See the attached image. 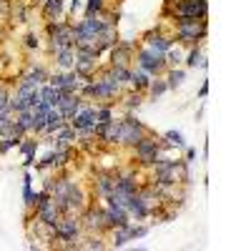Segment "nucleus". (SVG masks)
<instances>
[{
	"label": "nucleus",
	"instance_id": "nucleus-1",
	"mask_svg": "<svg viewBox=\"0 0 251 251\" xmlns=\"http://www.w3.org/2000/svg\"><path fill=\"white\" fill-rule=\"evenodd\" d=\"M174 23V40L181 46H199L201 40L208 35V23L206 20H194V18H176Z\"/></svg>",
	"mask_w": 251,
	"mask_h": 251
},
{
	"label": "nucleus",
	"instance_id": "nucleus-2",
	"mask_svg": "<svg viewBox=\"0 0 251 251\" xmlns=\"http://www.w3.org/2000/svg\"><path fill=\"white\" fill-rule=\"evenodd\" d=\"M46 33H48V50L50 53L75 48L73 46V23L71 20H48Z\"/></svg>",
	"mask_w": 251,
	"mask_h": 251
},
{
	"label": "nucleus",
	"instance_id": "nucleus-3",
	"mask_svg": "<svg viewBox=\"0 0 251 251\" xmlns=\"http://www.w3.org/2000/svg\"><path fill=\"white\" fill-rule=\"evenodd\" d=\"M83 234V221L75 214H63L60 221L55 224V241H63L58 246L66 249H78V239Z\"/></svg>",
	"mask_w": 251,
	"mask_h": 251
},
{
	"label": "nucleus",
	"instance_id": "nucleus-4",
	"mask_svg": "<svg viewBox=\"0 0 251 251\" xmlns=\"http://www.w3.org/2000/svg\"><path fill=\"white\" fill-rule=\"evenodd\" d=\"M163 141L161 138H156L153 133H146L136 146H133V156H136V161L141 163V166H153V161L161 156V151H163Z\"/></svg>",
	"mask_w": 251,
	"mask_h": 251
},
{
	"label": "nucleus",
	"instance_id": "nucleus-5",
	"mask_svg": "<svg viewBox=\"0 0 251 251\" xmlns=\"http://www.w3.org/2000/svg\"><path fill=\"white\" fill-rule=\"evenodd\" d=\"M146 133H151L146 126L133 116L128 113L126 118H121V133H118V146H128V149H133V146L146 136Z\"/></svg>",
	"mask_w": 251,
	"mask_h": 251
},
{
	"label": "nucleus",
	"instance_id": "nucleus-6",
	"mask_svg": "<svg viewBox=\"0 0 251 251\" xmlns=\"http://www.w3.org/2000/svg\"><path fill=\"white\" fill-rule=\"evenodd\" d=\"M169 18H194V20H206L208 18V0H176L174 8L169 10Z\"/></svg>",
	"mask_w": 251,
	"mask_h": 251
},
{
	"label": "nucleus",
	"instance_id": "nucleus-7",
	"mask_svg": "<svg viewBox=\"0 0 251 251\" xmlns=\"http://www.w3.org/2000/svg\"><path fill=\"white\" fill-rule=\"evenodd\" d=\"M133 63H136L141 71H146L149 75H153V78H156V75H163L166 68H169V66H166V58H163V55L151 53L146 46H141V48L133 50Z\"/></svg>",
	"mask_w": 251,
	"mask_h": 251
},
{
	"label": "nucleus",
	"instance_id": "nucleus-8",
	"mask_svg": "<svg viewBox=\"0 0 251 251\" xmlns=\"http://www.w3.org/2000/svg\"><path fill=\"white\" fill-rule=\"evenodd\" d=\"M174 35H166V33H161L158 28L156 30H149L143 35V46L149 48L151 53H156V55H166L171 48H174Z\"/></svg>",
	"mask_w": 251,
	"mask_h": 251
},
{
	"label": "nucleus",
	"instance_id": "nucleus-9",
	"mask_svg": "<svg viewBox=\"0 0 251 251\" xmlns=\"http://www.w3.org/2000/svg\"><path fill=\"white\" fill-rule=\"evenodd\" d=\"M86 208H88V199H86V194H83V188L75 183L71 191H68V196L60 201V211H63V214H75V216H80Z\"/></svg>",
	"mask_w": 251,
	"mask_h": 251
},
{
	"label": "nucleus",
	"instance_id": "nucleus-10",
	"mask_svg": "<svg viewBox=\"0 0 251 251\" xmlns=\"http://www.w3.org/2000/svg\"><path fill=\"white\" fill-rule=\"evenodd\" d=\"M111 55H108V66H126L131 68L133 66V50L136 46L133 43H126V40H118L113 48H108Z\"/></svg>",
	"mask_w": 251,
	"mask_h": 251
},
{
	"label": "nucleus",
	"instance_id": "nucleus-11",
	"mask_svg": "<svg viewBox=\"0 0 251 251\" xmlns=\"http://www.w3.org/2000/svg\"><path fill=\"white\" fill-rule=\"evenodd\" d=\"M75 131H80V128H96V100H83V106H80V111L68 121Z\"/></svg>",
	"mask_w": 251,
	"mask_h": 251
},
{
	"label": "nucleus",
	"instance_id": "nucleus-12",
	"mask_svg": "<svg viewBox=\"0 0 251 251\" xmlns=\"http://www.w3.org/2000/svg\"><path fill=\"white\" fill-rule=\"evenodd\" d=\"M131 224V216L123 206H103V228L111 231V228H118V226H126Z\"/></svg>",
	"mask_w": 251,
	"mask_h": 251
},
{
	"label": "nucleus",
	"instance_id": "nucleus-13",
	"mask_svg": "<svg viewBox=\"0 0 251 251\" xmlns=\"http://www.w3.org/2000/svg\"><path fill=\"white\" fill-rule=\"evenodd\" d=\"M118 133H121V121L118 118H111L108 123L96 126V138L106 146H118Z\"/></svg>",
	"mask_w": 251,
	"mask_h": 251
},
{
	"label": "nucleus",
	"instance_id": "nucleus-14",
	"mask_svg": "<svg viewBox=\"0 0 251 251\" xmlns=\"http://www.w3.org/2000/svg\"><path fill=\"white\" fill-rule=\"evenodd\" d=\"M80 221L86 234H106V228H103V208H86L80 214Z\"/></svg>",
	"mask_w": 251,
	"mask_h": 251
},
{
	"label": "nucleus",
	"instance_id": "nucleus-15",
	"mask_svg": "<svg viewBox=\"0 0 251 251\" xmlns=\"http://www.w3.org/2000/svg\"><path fill=\"white\" fill-rule=\"evenodd\" d=\"M126 211H128V216H131V219H136V221H146V219H149V216L153 214V208L149 206V201H146L141 194H133V196H128Z\"/></svg>",
	"mask_w": 251,
	"mask_h": 251
},
{
	"label": "nucleus",
	"instance_id": "nucleus-16",
	"mask_svg": "<svg viewBox=\"0 0 251 251\" xmlns=\"http://www.w3.org/2000/svg\"><path fill=\"white\" fill-rule=\"evenodd\" d=\"M80 106H83V98H80L78 93H63L55 108L63 113V118H66V121H71V118L80 111Z\"/></svg>",
	"mask_w": 251,
	"mask_h": 251
},
{
	"label": "nucleus",
	"instance_id": "nucleus-17",
	"mask_svg": "<svg viewBox=\"0 0 251 251\" xmlns=\"http://www.w3.org/2000/svg\"><path fill=\"white\" fill-rule=\"evenodd\" d=\"M93 188H96V196L106 199L108 194L116 191V174L113 171H98L93 178Z\"/></svg>",
	"mask_w": 251,
	"mask_h": 251
},
{
	"label": "nucleus",
	"instance_id": "nucleus-18",
	"mask_svg": "<svg viewBox=\"0 0 251 251\" xmlns=\"http://www.w3.org/2000/svg\"><path fill=\"white\" fill-rule=\"evenodd\" d=\"M141 183L136 181V174L133 171H126V174H116V191L126 194V196H133L138 194Z\"/></svg>",
	"mask_w": 251,
	"mask_h": 251
},
{
	"label": "nucleus",
	"instance_id": "nucleus-19",
	"mask_svg": "<svg viewBox=\"0 0 251 251\" xmlns=\"http://www.w3.org/2000/svg\"><path fill=\"white\" fill-rule=\"evenodd\" d=\"M40 10H43L46 20H63V15H66V0H43Z\"/></svg>",
	"mask_w": 251,
	"mask_h": 251
},
{
	"label": "nucleus",
	"instance_id": "nucleus-20",
	"mask_svg": "<svg viewBox=\"0 0 251 251\" xmlns=\"http://www.w3.org/2000/svg\"><path fill=\"white\" fill-rule=\"evenodd\" d=\"M153 80V75H149L146 71H141L138 66H131V80H128V86L133 88V91H141V93H146V88H149V83Z\"/></svg>",
	"mask_w": 251,
	"mask_h": 251
},
{
	"label": "nucleus",
	"instance_id": "nucleus-21",
	"mask_svg": "<svg viewBox=\"0 0 251 251\" xmlns=\"http://www.w3.org/2000/svg\"><path fill=\"white\" fill-rule=\"evenodd\" d=\"M20 80L28 83V86H43V83H48V71L40 68V66H30L23 75H20Z\"/></svg>",
	"mask_w": 251,
	"mask_h": 251
},
{
	"label": "nucleus",
	"instance_id": "nucleus-22",
	"mask_svg": "<svg viewBox=\"0 0 251 251\" xmlns=\"http://www.w3.org/2000/svg\"><path fill=\"white\" fill-rule=\"evenodd\" d=\"M53 60L60 71H73L75 66V48H66V50H58L53 53Z\"/></svg>",
	"mask_w": 251,
	"mask_h": 251
},
{
	"label": "nucleus",
	"instance_id": "nucleus-23",
	"mask_svg": "<svg viewBox=\"0 0 251 251\" xmlns=\"http://www.w3.org/2000/svg\"><path fill=\"white\" fill-rule=\"evenodd\" d=\"M63 123H68L66 118H63V113H60L58 108H50V111L46 113V133H43V136H53Z\"/></svg>",
	"mask_w": 251,
	"mask_h": 251
},
{
	"label": "nucleus",
	"instance_id": "nucleus-24",
	"mask_svg": "<svg viewBox=\"0 0 251 251\" xmlns=\"http://www.w3.org/2000/svg\"><path fill=\"white\" fill-rule=\"evenodd\" d=\"M183 66L186 68H206L208 63L201 53V46H191V50H188V55L183 58Z\"/></svg>",
	"mask_w": 251,
	"mask_h": 251
},
{
	"label": "nucleus",
	"instance_id": "nucleus-25",
	"mask_svg": "<svg viewBox=\"0 0 251 251\" xmlns=\"http://www.w3.org/2000/svg\"><path fill=\"white\" fill-rule=\"evenodd\" d=\"M163 80H166V86H169V91H176L181 83L186 80V71L183 68H166Z\"/></svg>",
	"mask_w": 251,
	"mask_h": 251
},
{
	"label": "nucleus",
	"instance_id": "nucleus-26",
	"mask_svg": "<svg viewBox=\"0 0 251 251\" xmlns=\"http://www.w3.org/2000/svg\"><path fill=\"white\" fill-rule=\"evenodd\" d=\"M60 96H63V93H60L58 88H53L50 83H43V86H40V100H43V103H48L50 108H55V106H58Z\"/></svg>",
	"mask_w": 251,
	"mask_h": 251
},
{
	"label": "nucleus",
	"instance_id": "nucleus-27",
	"mask_svg": "<svg viewBox=\"0 0 251 251\" xmlns=\"http://www.w3.org/2000/svg\"><path fill=\"white\" fill-rule=\"evenodd\" d=\"M13 121L23 128L28 136H33V126H35V116L33 111H20V113H13Z\"/></svg>",
	"mask_w": 251,
	"mask_h": 251
},
{
	"label": "nucleus",
	"instance_id": "nucleus-28",
	"mask_svg": "<svg viewBox=\"0 0 251 251\" xmlns=\"http://www.w3.org/2000/svg\"><path fill=\"white\" fill-rule=\"evenodd\" d=\"M143 96L146 93H141V91H128V93H121V100H123V106L126 108H128V111H136L138 106H141V103H143Z\"/></svg>",
	"mask_w": 251,
	"mask_h": 251
},
{
	"label": "nucleus",
	"instance_id": "nucleus-29",
	"mask_svg": "<svg viewBox=\"0 0 251 251\" xmlns=\"http://www.w3.org/2000/svg\"><path fill=\"white\" fill-rule=\"evenodd\" d=\"M166 91H169V86H166V80H163L161 75H156V78L149 83V88H146V93L151 96V100H158Z\"/></svg>",
	"mask_w": 251,
	"mask_h": 251
},
{
	"label": "nucleus",
	"instance_id": "nucleus-30",
	"mask_svg": "<svg viewBox=\"0 0 251 251\" xmlns=\"http://www.w3.org/2000/svg\"><path fill=\"white\" fill-rule=\"evenodd\" d=\"M128 241H131V236H128V224H126V226H118V228H111V244H113L116 249L126 246Z\"/></svg>",
	"mask_w": 251,
	"mask_h": 251
},
{
	"label": "nucleus",
	"instance_id": "nucleus-31",
	"mask_svg": "<svg viewBox=\"0 0 251 251\" xmlns=\"http://www.w3.org/2000/svg\"><path fill=\"white\" fill-rule=\"evenodd\" d=\"M53 136H55V141H60V143H68V146H71L73 141H78V138H75V128H73L71 123H63V126H60V128H58Z\"/></svg>",
	"mask_w": 251,
	"mask_h": 251
},
{
	"label": "nucleus",
	"instance_id": "nucleus-32",
	"mask_svg": "<svg viewBox=\"0 0 251 251\" xmlns=\"http://www.w3.org/2000/svg\"><path fill=\"white\" fill-rule=\"evenodd\" d=\"M166 146H176V149H186V138L181 131H166L163 138H161Z\"/></svg>",
	"mask_w": 251,
	"mask_h": 251
},
{
	"label": "nucleus",
	"instance_id": "nucleus-33",
	"mask_svg": "<svg viewBox=\"0 0 251 251\" xmlns=\"http://www.w3.org/2000/svg\"><path fill=\"white\" fill-rule=\"evenodd\" d=\"M111 75L121 83V86H128V80H131V68H126V66H108Z\"/></svg>",
	"mask_w": 251,
	"mask_h": 251
},
{
	"label": "nucleus",
	"instance_id": "nucleus-34",
	"mask_svg": "<svg viewBox=\"0 0 251 251\" xmlns=\"http://www.w3.org/2000/svg\"><path fill=\"white\" fill-rule=\"evenodd\" d=\"M38 146H40V143H38V141H35L33 136H25L23 141L18 143V151L23 153V156H35V151H38Z\"/></svg>",
	"mask_w": 251,
	"mask_h": 251
},
{
	"label": "nucleus",
	"instance_id": "nucleus-35",
	"mask_svg": "<svg viewBox=\"0 0 251 251\" xmlns=\"http://www.w3.org/2000/svg\"><path fill=\"white\" fill-rule=\"evenodd\" d=\"M10 18H13V23H28V13H25V3H10V13H8Z\"/></svg>",
	"mask_w": 251,
	"mask_h": 251
},
{
	"label": "nucleus",
	"instance_id": "nucleus-36",
	"mask_svg": "<svg viewBox=\"0 0 251 251\" xmlns=\"http://www.w3.org/2000/svg\"><path fill=\"white\" fill-rule=\"evenodd\" d=\"M106 10V0H86L83 3V15H96Z\"/></svg>",
	"mask_w": 251,
	"mask_h": 251
},
{
	"label": "nucleus",
	"instance_id": "nucleus-37",
	"mask_svg": "<svg viewBox=\"0 0 251 251\" xmlns=\"http://www.w3.org/2000/svg\"><path fill=\"white\" fill-rule=\"evenodd\" d=\"M8 100H10V91L0 83V113H5V116H13L10 106H8Z\"/></svg>",
	"mask_w": 251,
	"mask_h": 251
},
{
	"label": "nucleus",
	"instance_id": "nucleus-38",
	"mask_svg": "<svg viewBox=\"0 0 251 251\" xmlns=\"http://www.w3.org/2000/svg\"><path fill=\"white\" fill-rule=\"evenodd\" d=\"M146 234H149V226H136L133 221L128 224V236H131V241H136V239H143Z\"/></svg>",
	"mask_w": 251,
	"mask_h": 251
},
{
	"label": "nucleus",
	"instance_id": "nucleus-39",
	"mask_svg": "<svg viewBox=\"0 0 251 251\" xmlns=\"http://www.w3.org/2000/svg\"><path fill=\"white\" fill-rule=\"evenodd\" d=\"M25 48L28 50H38L40 48V38H38V33H25Z\"/></svg>",
	"mask_w": 251,
	"mask_h": 251
},
{
	"label": "nucleus",
	"instance_id": "nucleus-40",
	"mask_svg": "<svg viewBox=\"0 0 251 251\" xmlns=\"http://www.w3.org/2000/svg\"><path fill=\"white\" fill-rule=\"evenodd\" d=\"M15 141H10V138H3V141H0V156H3V153H8V151H13L15 149Z\"/></svg>",
	"mask_w": 251,
	"mask_h": 251
},
{
	"label": "nucleus",
	"instance_id": "nucleus-41",
	"mask_svg": "<svg viewBox=\"0 0 251 251\" xmlns=\"http://www.w3.org/2000/svg\"><path fill=\"white\" fill-rule=\"evenodd\" d=\"M10 13V0H0V18H8Z\"/></svg>",
	"mask_w": 251,
	"mask_h": 251
},
{
	"label": "nucleus",
	"instance_id": "nucleus-42",
	"mask_svg": "<svg viewBox=\"0 0 251 251\" xmlns=\"http://www.w3.org/2000/svg\"><path fill=\"white\" fill-rule=\"evenodd\" d=\"M183 151H186V158H183L186 163H191V161H196V149H188V146H186Z\"/></svg>",
	"mask_w": 251,
	"mask_h": 251
},
{
	"label": "nucleus",
	"instance_id": "nucleus-43",
	"mask_svg": "<svg viewBox=\"0 0 251 251\" xmlns=\"http://www.w3.org/2000/svg\"><path fill=\"white\" fill-rule=\"evenodd\" d=\"M208 96V80L201 83V88H199V98H206Z\"/></svg>",
	"mask_w": 251,
	"mask_h": 251
},
{
	"label": "nucleus",
	"instance_id": "nucleus-44",
	"mask_svg": "<svg viewBox=\"0 0 251 251\" xmlns=\"http://www.w3.org/2000/svg\"><path fill=\"white\" fill-rule=\"evenodd\" d=\"M33 163H35V156H25V161H23V169H30Z\"/></svg>",
	"mask_w": 251,
	"mask_h": 251
},
{
	"label": "nucleus",
	"instance_id": "nucleus-45",
	"mask_svg": "<svg viewBox=\"0 0 251 251\" xmlns=\"http://www.w3.org/2000/svg\"><path fill=\"white\" fill-rule=\"evenodd\" d=\"M83 3H80V0H71V13H75L78 8H80Z\"/></svg>",
	"mask_w": 251,
	"mask_h": 251
},
{
	"label": "nucleus",
	"instance_id": "nucleus-46",
	"mask_svg": "<svg viewBox=\"0 0 251 251\" xmlns=\"http://www.w3.org/2000/svg\"><path fill=\"white\" fill-rule=\"evenodd\" d=\"M40 3H43V0H40Z\"/></svg>",
	"mask_w": 251,
	"mask_h": 251
}]
</instances>
